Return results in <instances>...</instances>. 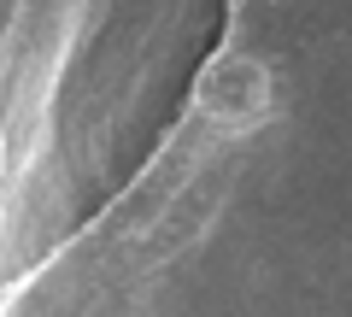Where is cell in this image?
I'll list each match as a JSON object with an SVG mask.
<instances>
[{
    "label": "cell",
    "instance_id": "obj_1",
    "mask_svg": "<svg viewBox=\"0 0 352 317\" xmlns=\"http://www.w3.org/2000/svg\"><path fill=\"white\" fill-rule=\"evenodd\" d=\"M194 106H200L212 124H223V129H252L270 112V71H264L258 59H217L212 71L200 76Z\"/></svg>",
    "mask_w": 352,
    "mask_h": 317
}]
</instances>
